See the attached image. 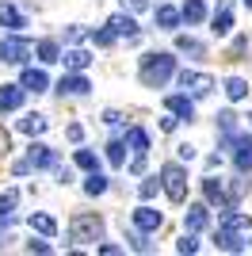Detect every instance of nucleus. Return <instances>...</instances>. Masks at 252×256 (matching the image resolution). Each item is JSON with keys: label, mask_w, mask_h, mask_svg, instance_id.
Segmentation results:
<instances>
[{"label": "nucleus", "mask_w": 252, "mask_h": 256, "mask_svg": "<svg viewBox=\"0 0 252 256\" xmlns=\"http://www.w3.org/2000/svg\"><path fill=\"white\" fill-rule=\"evenodd\" d=\"M58 62H65V69H73V73H84V69L92 65V54L88 50H69L65 58H58Z\"/></svg>", "instance_id": "a211bd4d"}, {"label": "nucleus", "mask_w": 252, "mask_h": 256, "mask_svg": "<svg viewBox=\"0 0 252 256\" xmlns=\"http://www.w3.org/2000/svg\"><path fill=\"white\" fill-rule=\"evenodd\" d=\"M176 153H180V157H184V160H191V157H195V146H180Z\"/></svg>", "instance_id": "c03bdc74"}, {"label": "nucleus", "mask_w": 252, "mask_h": 256, "mask_svg": "<svg viewBox=\"0 0 252 256\" xmlns=\"http://www.w3.org/2000/svg\"><path fill=\"white\" fill-rule=\"evenodd\" d=\"M180 20H188V23H202V20H206V4H202V0H188V4L180 8Z\"/></svg>", "instance_id": "4be33fe9"}, {"label": "nucleus", "mask_w": 252, "mask_h": 256, "mask_svg": "<svg viewBox=\"0 0 252 256\" xmlns=\"http://www.w3.org/2000/svg\"><path fill=\"white\" fill-rule=\"evenodd\" d=\"M130 172H134V176H142V172H146V153H138V157L130 160Z\"/></svg>", "instance_id": "e433bc0d"}, {"label": "nucleus", "mask_w": 252, "mask_h": 256, "mask_svg": "<svg viewBox=\"0 0 252 256\" xmlns=\"http://www.w3.org/2000/svg\"><path fill=\"white\" fill-rule=\"evenodd\" d=\"M76 168H84V172L100 168V160H96V153H92V150H76Z\"/></svg>", "instance_id": "7c9ffc66"}, {"label": "nucleus", "mask_w": 252, "mask_h": 256, "mask_svg": "<svg viewBox=\"0 0 252 256\" xmlns=\"http://www.w3.org/2000/svg\"><path fill=\"white\" fill-rule=\"evenodd\" d=\"M157 27H160V31H176V27H180V12L168 8V4H160V8H157Z\"/></svg>", "instance_id": "5701e85b"}, {"label": "nucleus", "mask_w": 252, "mask_h": 256, "mask_svg": "<svg viewBox=\"0 0 252 256\" xmlns=\"http://www.w3.org/2000/svg\"><path fill=\"white\" fill-rule=\"evenodd\" d=\"M130 146H134V153H149V134L146 130H130Z\"/></svg>", "instance_id": "2f4dec72"}, {"label": "nucleus", "mask_w": 252, "mask_h": 256, "mask_svg": "<svg viewBox=\"0 0 252 256\" xmlns=\"http://www.w3.org/2000/svg\"><path fill=\"white\" fill-rule=\"evenodd\" d=\"M88 80H84L80 73H73V76H62V84H58V92H62V96H88Z\"/></svg>", "instance_id": "4468645a"}, {"label": "nucleus", "mask_w": 252, "mask_h": 256, "mask_svg": "<svg viewBox=\"0 0 252 256\" xmlns=\"http://www.w3.org/2000/svg\"><path fill=\"white\" fill-rule=\"evenodd\" d=\"M12 172H16V176H27V172H31V164H27V160H16V168H12Z\"/></svg>", "instance_id": "79ce46f5"}, {"label": "nucleus", "mask_w": 252, "mask_h": 256, "mask_svg": "<svg viewBox=\"0 0 252 256\" xmlns=\"http://www.w3.org/2000/svg\"><path fill=\"white\" fill-rule=\"evenodd\" d=\"M38 58H42L46 65H50V62H58V58H62V46L46 38V42H38Z\"/></svg>", "instance_id": "c756f323"}, {"label": "nucleus", "mask_w": 252, "mask_h": 256, "mask_svg": "<svg viewBox=\"0 0 252 256\" xmlns=\"http://www.w3.org/2000/svg\"><path fill=\"white\" fill-rule=\"evenodd\" d=\"M100 237H104V218H100V214H73V222H69V241L92 245Z\"/></svg>", "instance_id": "f03ea898"}, {"label": "nucleus", "mask_w": 252, "mask_h": 256, "mask_svg": "<svg viewBox=\"0 0 252 256\" xmlns=\"http://www.w3.org/2000/svg\"><path fill=\"white\" fill-rule=\"evenodd\" d=\"M100 252H104V256H118L122 248H118V245H111V241H104V245H100Z\"/></svg>", "instance_id": "58836bf2"}, {"label": "nucleus", "mask_w": 252, "mask_h": 256, "mask_svg": "<svg viewBox=\"0 0 252 256\" xmlns=\"http://www.w3.org/2000/svg\"><path fill=\"white\" fill-rule=\"evenodd\" d=\"M180 88H184V96H191V100L210 96L214 76H206V73H180Z\"/></svg>", "instance_id": "39448f33"}, {"label": "nucleus", "mask_w": 252, "mask_h": 256, "mask_svg": "<svg viewBox=\"0 0 252 256\" xmlns=\"http://www.w3.org/2000/svg\"><path fill=\"white\" fill-rule=\"evenodd\" d=\"M122 4H126V8H130V12H146L149 4H153V0H122Z\"/></svg>", "instance_id": "4c0bfd02"}, {"label": "nucleus", "mask_w": 252, "mask_h": 256, "mask_svg": "<svg viewBox=\"0 0 252 256\" xmlns=\"http://www.w3.org/2000/svg\"><path fill=\"white\" fill-rule=\"evenodd\" d=\"M31 230H38L42 237H54L58 234V222H54L50 214H31Z\"/></svg>", "instance_id": "393cba45"}, {"label": "nucleus", "mask_w": 252, "mask_h": 256, "mask_svg": "<svg viewBox=\"0 0 252 256\" xmlns=\"http://www.w3.org/2000/svg\"><path fill=\"white\" fill-rule=\"evenodd\" d=\"M107 27H111V34H126V38H138V23H134V16H126V12H118V16H111L107 20Z\"/></svg>", "instance_id": "ddd939ff"}, {"label": "nucleus", "mask_w": 252, "mask_h": 256, "mask_svg": "<svg viewBox=\"0 0 252 256\" xmlns=\"http://www.w3.org/2000/svg\"><path fill=\"white\" fill-rule=\"evenodd\" d=\"M27 164H31V168H54V164H58V157H54V150H50V146L34 142L31 150H27Z\"/></svg>", "instance_id": "1a4fd4ad"}, {"label": "nucleus", "mask_w": 252, "mask_h": 256, "mask_svg": "<svg viewBox=\"0 0 252 256\" xmlns=\"http://www.w3.org/2000/svg\"><path fill=\"white\" fill-rule=\"evenodd\" d=\"M226 146L233 150L237 172H244V176H248V172H252V138H248V134H226Z\"/></svg>", "instance_id": "20e7f679"}, {"label": "nucleus", "mask_w": 252, "mask_h": 256, "mask_svg": "<svg viewBox=\"0 0 252 256\" xmlns=\"http://www.w3.org/2000/svg\"><path fill=\"white\" fill-rule=\"evenodd\" d=\"M195 248H199V241H195L191 234H184V237L176 241V252H195Z\"/></svg>", "instance_id": "72a5a7b5"}, {"label": "nucleus", "mask_w": 252, "mask_h": 256, "mask_svg": "<svg viewBox=\"0 0 252 256\" xmlns=\"http://www.w3.org/2000/svg\"><path fill=\"white\" fill-rule=\"evenodd\" d=\"M130 241H134V248H138V252H149V248H153V245L146 241V237H130Z\"/></svg>", "instance_id": "ea45409f"}, {"label": "nucleus", "mask_w": 252, "mask_h": 256, "mask_svg": "<svg viewBox=\"0 0 252 256\" xmlns=\"http://www.w3.org/2000/svg\"><path fill=\"white\" fill-rule=\"evenodd\" d=\"M248 92H252V88H248L244 76H230V80H226V96H230V100H244Z\"/></svg>", "instance_id": "b1692460"}, {"label": "nucleus", "mask_w": 252, "mask_h": 256, "mask_svg": "<svg viewBox=\"0 0 252 256\" xmlns=\"http://www.w3.org/2000/svg\"><path fill=\"white\" fill-rule=\"evenodd\" d=\"M16 107H23V88L20 84H4L0 88V115H4V111H16Z\"/></svg>", "instance_id": "2eb2a0df"}, {"label": "nucleus", "mask_w": 252, "mask_h": 256, "mask_svg": "<svg viewBox=\"0 0 252 256\" xmlns=\"http://www.w3.org/2000/svg\"><path fill=\"white\" fill-rule=\"evenodd\" d=\"M84 38V27H69V42H80Z\"/></svg>", "instance_id": "37998d69"}, {"label": "nucleus", "mask_w": 252, "mask_h": 256, "mask_svg": "<svg viewBox=\"0 0 252 256\" xmlns=\"http://www.w3.org/2000/svg\"><path fill=\"white\" fill-rule=\"evenodd\" d=\"M176 50H180V54H191V58H202V54H206V46H202L199 38H188V34H180V38H176Z\"/></svg>", "instance_id": "a878e982"}, {"label": "nucleus", "mask_w": 252, "mask_h": 256, "mask_svg": "<svg viewBox=\"0 0 252 256\" xmlns=\"http://www.w3.org/2000/svg\"><path fill=\"white\" fill-rule=\"evenodd\" d=\"M92 42H96V46H111V42H115L111 27H104V31H92Z\"/></svg>", "instance_id": "f704fd0d"}, {"label": "nucleus", "mask_w": 252, "mask_h": 256, "mask_svg": "<svg viewBox=\"0 0 252 256\" xmlns=\"http://www.w3.org/2000/svg\"><path fill=\"white\" fill-rule=\"evenodd\" d=\"M210 31L218 34V38H226V34L233 31V8H230V0H222L218 4V12H214V27Z\"/></svg>", "instance_id": "9b49d317"}, {"label": "nucleus", "mask_w": 252, "mask_h": 256, "mask_svg": "<svg viewBox=\"0 0 252 256\" xmlns=\"http://www.w3.org/2000/svg\"><path fill=\"white\" fill-rule=\"evenodd\" d=\"M160 222H164V214L153 210V206H138V210H134V226L142 230V234H157Z\"/></svg>", "instance_id": "0eeeda50"}, {"label": "nucleus", "mask_w": 252, "mask_h": 256, "mask_svg": "<svg viewBox=\"0 0 252 256\" xmlns=\"http://www.w3.org/2000/svg\"><path fill=\"white\" fill-rule=\"evenodd\" d=\"M160 188H164V195L172 203H184L188 199V172L180 168V164H164L160 168Z\"/></svg>", "instance_id": "7ed1b4c3"}, {"label": "nucleus", "mask_w": 252, "mask_h": 256, "mask_svg": "<svg viewBox=\"0 0 252 256\" xmlns=\"http://www.w3.org/2000/svg\"><path fill=\"white\" fill-rule=\"evenodd\" d=\"M222 230H237V234H248L252 230V214H241V210H233V206H226L218 218Z\"/></svg>", "instance_id": "6e6552de"}, {"label": "nucleus", "mask_w": 252, "mask_h": 256, "mask_svg": "<svg viewBox=\"0 0 252 256\" xmlns=\"http://www.w3.org/2000/svg\"><path fill=\"white\" fill-rule=\"evenodd\" d=\"M16 203H20V192H16V188L0 195V222H4V226L16 222V214H12V210H16Z\"/></svg>", "instance_id": "6ab92c4d"}, {"label": "nucleus", "mask_w": 252, "mask_h": 256, "mask_svg": "<svg viewBox=\"0 0 252 256\" xmlns=\"http://www.w3.org/2000/svg\"><path fill=\"white\" fill-rule=\"evenodd\" d=\"M27 54H31V42H27V38H0V62L23 65Z\"/></svg>", "instance_id": "423d86ee"}, {"label": "nucleus", "mask_w": 252, "mask_h": 256, "mask_svg": "<svg viewBox=\"0 0 252 256\" xmlns=\"http://www.w3.org/2000/svg\"><path fill=\"white\" fill-rule=\"evenodd\" d=\"M46 126H50V122H46V115H27V118H20V130H23V134H31V138H34V134H42Z\"/></svg>", "instance_id": "bb28decb"}, {"label": "nucleus", "mask_w": 252, "mask_h": 256, "mask_svg": "<svg viewBox=\"0 0 252 256\" xmlns=\"http://www.w3.org/2000/svg\"><path fill=\"white\" fill-rule=\"evenodd\" d=\"M214 241H218V248H226V252H241L244 248L241 234H237V230H222V226H218V234H214Z\"/></svg>", "instance_id": "dca6fc26"}, {"label": "nucleus", "mask_w": 252, "mask_h": 256, "mask_svg": "<svg viewBox=\"0 0 252 256\" xmlns=\"http://www.w3.org/2000/svg\"><path fill=\"white\" fill-rule=\"evenodd\" d=\"M244 8H252V0H244Z\"/></svg>", "instance_id": "49530a36"}, {"label": "nucleus", "mask_w": 252, "mask_h": 256, "mask_svg": "<svg viewBox=\"0 0 252 256\" xmlns=\"http://www.w3.org/2000/svg\"><path fill=\"white\" fill-rule=\"evenodd\" d=\"M157 188H160V180H142L138 195H142V199H153V195H157Z\"/></svg>", "instance_id": "c9c22d12"}, {"label": "nucleus", "mask_w": 252, "mask_h": 256, "mask_svg": "<svg viewBox=\"0 0 252 256\" xmlns=\"http://www.w3.org/2000/svg\"><path fill=\"white\" fill-rule=\"evenodd\" d=\"M218 126H222V134H233V130H237V115H233V111H222Z\"/></svg>", "instance_id": "473e14b6"}, {"label": "nucleus", "mask_w": 252, "mask_h": 256, "mask_svg": "<svg viewBox=\"0 0 252 256\" xmlns=\"http://www.w3.org/2000/svg\"><path fill=\"white\" fill-rule=\"evenodd\" d=\"M20 88H23V92H34V96H38V92H46V88H50V76L42 73V69H23Z\"/></svg>", "instance_id": "9d476101"}, {"label": "nucleus", "mask_w": 252, "mask_h": 256, "mask_svg": "<svg viewBox=\"0 0 252 256\" xmlns=\"http://www.w3.org/2000/svg\"><path fill=\"white\" fill-rule=\"evenodd\" d=\"M168 111H172V115H180V118H195V104H191V96H184V92H180V96H168Z\"/></svg>", "instance_id": "f3484780"}, {"label": "nucleus", "mask_w": 252, "mask_h": 256, "mask_svg": "<svg viewBox=\"0 0 252 256\" xmlns=\"http://www.w3.org/2000/svg\"><path fill=\"white\" fill-rule=\"evenodd\" d=\"M184 226H188V234H199L206 226V206H188L184 210Z\"/></svg>", "instance_id": "aec40b11"}, {"label": "nucleus", "mask_w": 252, "mask_h": 256, "mask_svg": "<svg viewBox=\"0 0 252 256\" xmlns=\"http://www.w3.org/2000/svg\"><path fill=\"white\" fill-rule=\"evenodd\" d=\"M0 27H12V31H20V27H27V20H23V16L12 8V4H4V0H0Z\"/></svg>", "instance_id": "412c9836"}, {"label": "nucleus", "mask_w": 252, "mask_h": 256, "mask_svg": "<svg viewBox=\"0 0 252 256\" xmlns=\"http://www.w3.org/2000/svg\"><path fill=\"white\" fill-rule=\"evenodd\" d=\"M172 73H176V58H172V54L157 50V54H146V58H142V84L146 88H164V80Z\"/></svg>", "instance_id": "f257e3e1"}, {"label": "nucleus", "mask_w": 252, "mask_h": 256, "mask_svg": "<svg viewBox=\"0 0 252 256\" xmlns=\"http://www.w3.org/2000/svg\"><path fill=\"white\" fill-rule=\"evenodd\" d=\"M248 122H252V115H248Z\"/></svg>", "instance_id": "de8ad7c7"}, {"label": "nucleus", "mask_w": 252, "mask_h": 256, "mask_svg": "<svg viewBox=\"0 0 252 256\" xmlns=\"http://www.w3.org/2000/svg\"><path fill=\"white\" fill-rule=\"evenodd\" d=\"M84 192L88 195H104L107 192V176H100V168L88 172V180H84Z\"/></svg>", "instance_id": "cd10ccee"}, {"label": "nucleus", "mask_w": 252, "mask_h": 256, "mask_svg": "<svg viewBox=\"0 0 252 256\" xmlns=\"http://www.w3.org/2000/svg\"><path fill=\"white\" fill-rule=\"evenodd\" d=\"M12 150V142H8V130H0V153H8Z\"/></svg>", "instance_id": "a18cd8bd"}, {"label": "nucleus", "mask_w": 252, "mask_h": 256, "mask_svg": "<svg viewBox=\"0 0 252 256\" xmlns=\"http://www.w3.org/2000/svg\"><path fill=\"white\" fill-rule=\"evenodd\" d=\"M107 160H111V164H115V168H122L126 164V142H111V146H107Z\"/></svg>", "instance_id": "c85d7f7f"}, {"label": "nucleus", "mask_w": 252, "mask_h": 256, "mask_svg": "<svg viewBox=\"0 0 252 256\" xmlns=\"http://www.w3.org/2000/svg\"><path fill=\"white\" fill-rule=\"evenodd\" d=\"M202 195H206V203H214L218 210L230 206V195H226V184L222 180H202Z\"/></svg>", "instance_id": "f8f14e48"}, {"label": "nucleus", "mask_w": 252, "mask_h": 256, "mask_svg": "<svg viewBox=\"0 0 252 256\" xmlns=\"http://www.w3.org/2000/svg\"><path fill=\"white\" fill-rule=\"evenodd\" d=\"M27 252H50V245H46V241H31V245H27Z\"/></svg>", "instance_id": "a19ab883"}]
</instances>
